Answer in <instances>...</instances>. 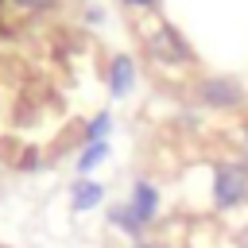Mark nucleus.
Listing matches in <instances>:
<instances>
[{
  "instance_id": "obj_1",
  "label": "nucleus",
  "mask_w": 248,
  "mask_h": 248,
  "mask_svg": "<svg viewBox=\"0 0 248 248\" xmlns=\"http://www.w3.org/2000/svg\"><path fill=\"white\" fill-rule=\"evenodd\" d=\"M244 202H248V163L244 159L221 163L213 170V205L217 209H236Z\"/></svg>"
},
{
  "instance_id": "obj_2",
  "label": "nucleus",
  "mask_w": 248,
  "mask_h": 248,
  "mask_svg": "<svg viewBox=\"0 0 248 248\" xmlns=\"http://www.w3.org/2000/svg\"><path fill=\"white\" fill-rule=\"evenodd\" d=\"M147 50L159 58V62H194V50L186 46V39L178 35V27L163 23L151 39H147Z\"/></svg>"
},
{
  "instance_id": "obj_3",
  "label": "nucleus",
  "mask_w": 248,
  "mask_h": 248,
  "mask_svg": "<svg viewBox=\"0 0 248 248\" xmlns=\"http://www.w3.org/2000/svg\"><path fill=\"white\" fill-rule=\"evenodd\" d=\"M198 97H202L209 108H236V105L244 101V89H240V81H232V78H205V81L198 85Z\"/></svg>"
},
{
  "instance_id": "obj_4",
  "label": "nucleus",
  "mask_w": 248,
  "mask_h": 248,
  "mask_svg": "<svg viewBox=\"0 0 248 248\" xmlns=\"http://www.w3.org/2000/svg\"><path fill=\"white\" fill-rule=\"evenodd\" d=\"M128 209H132V217L143 225V232L151 229V221H155V213H159V190L147 182V178H136L132 182V194H128Z\"/></svg>"
},
{
  "instance_id": "obj_5",
  "label": "nucleus",
  "mask_w": 248,
  "mask_h": 248,
  "mask_svg": "<svg viewBox=\"0 0 248 248\" xmlns=\"http://www.w3.org/2000/svg\"><path fill=\"white\" fill-rule=\"evenodd\" d=\"M105 81H108V93L112 97H128L132 85H136V62H132V54H112Z\"/></svg>"
},
{
  "instance_id": "obj_6",
  "label": "nucleus",
  "mask_w": 248,
  "mask_h": 248,
  "mask_svg": "<svg viewBox=\"0 0 248 248\" xmlns=\"http://www.w3.org/2000/svg\"><path fill=\"white\" fill-rule=\"evenodd\" d=\"M101 198H105V186L93 182V178H78V182L70 186V205H74V213H89V209H97Z\"/></svg>"
},
{
  "instance_id": "obj_7",
  "label": "nucleus",
  "mask_w": 248,
  "mask_h": 248,
  "mask_svg": "<svg viewBox=\"0 0 248 248\" xmlns=\"http://www.w3.org/2000/svg\"><path fill=\"white\" fill-rule=\"evenodd\" d=\"M108 221L120 229V232H128L132 240H140L143 236V225L132 217V209H128V202H120V205H108Z\"/></svg>"
},
{
  "instance_id": "obj_8",
  "label": "nucleus",
  "mask_w": 248,
  "mask_h": 248,
  "mask_svg": "<svg viewBox=\"0 0 248 248\" xmlns=\"http://www.w3.org/2000/svg\"><path fill=\"white\" fill-rule=\"evenodd\" d=\"M108 159V140H93V143H85L81 151H78V170L81 174H89L97 163H105Z\"/></svg>"
},
{
  "instance_id": "obj_9",
  "label": "nucleus",
  "mask_w": 248,
  "mask_h": 248,
  "mask_svg": "<svg viewBox=\"0 0 248 248\" xmlns=\"http://www.w3.org/2000/svg\"><path fill=\"white\" fill-rule=\"evenodd\" d=\"M108 132H112V116H108V112H97V116L89 120V128H85V143H93V140H108Z\"/></svg>"
},
{
  "instance_id": "obj_10",
  "label": "nucleus",
  "mask_w": 248,
  "mask_h": 248,
  "mask_svg": "<svg viewBox=\"0 0 248 248\" xmlns=\"http://www.w3.org/2000/svg\"><path fill=\"white\" fill-rule=\"evenodd\" d=\"M58 0H8V8L12 12H19V16H39V12H50Z\"/></svg>"
},
{
  "instance_id": "obj_11",
  "label": "nucleus",
  "mask_w": 248,
  "mask_h": 248,
  "mask_svg": "<svg viewBox=\"0 0 248 248\" xmlns=\"http://www.w3.org/2000/svg\"><path fill=\"white\" fill-rule=\"evenodd\" d=\"M128 8H140V12H151V8H159V0H124Z\"/></svg>"
},
{
  "instance_id": "obj_12",
  "label": "nucleus",
  "mask_w": 248,
  "mask_h": 248,
  "mask_svg": "<svg viewBox=\"0 0 248 248\" xmlns=\"http://www.w3.org/2000/svg\"><path fill=\"white\" fill-rule=\"evenodd\" d=\"M132 248H155V244H151V240H143V236H140V240H132Z\"/></svg>"
},
{
  "instance_id": "obj_13",
  "label": "nucleus",
  "mask_w": 248,
  "mask_h": 248,
  "mask_svg": "<svg viewBox=\"0 0 248 248\" xmlns=\"http://www.w3.org/2000/svg\"><path fill=\"white\" fill-rule=\"evenodd\" d=\"M240 143H244V155H248V124H244V132H240Z\"/></svg>"
}]
</instances>
